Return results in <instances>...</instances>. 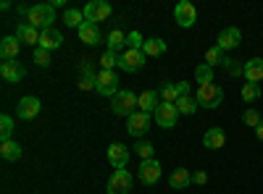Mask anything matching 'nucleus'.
<instances>
[{
    "mask_svg": "<svg viewBox=\"0 0 263 194\" xmlns=\"http://www.w3.org/2000/svg\"><path fill=\"white\" fill-rule=\"evenodd\" d=\"M53 21H55V8L50 3H37L32 6L29 16H27V24H32L34 29H50L53 27Z\"/></svg>",
    "mask_w": 263,
    "mask_h": 194,
    "instance_id": "nucleus-1",
    "label": "nucleus"
},
{
    "mask_svg": "<svg viewBox=\"0 0 263 194\" xmlns=\"http://www.w3.org/2000/svg\"><path fill=\"white\" fill-rule=\"evenodd\" d=\"M111 111H114L116 116L129 118L135 111H140V107H137V95L132 92V90H119V92L111 97Z\"/></svg>",
    "mask_w": 263,
    "mask_h": 194,
    "instance_id": "nucleus-2",
    "label": "nucleus"
},
{
    "mask_svg": "<svg viewBox=\"0 0 263 194\" xmlns=\"http://www.w3.org/2000/svg\"><path fill=\"white\" fill-rule=\"evenodd\" d=\"M195 100H197V105H200V107L213 111V107H218V105L224 102V90L218 87V84H205V87H197Z\"/></svg>",
    "mask_w": 263,
    "mask_h": 194,
    "instance_id": "nucleus-3",
    "label": "nucleus"
},
{
    "mask_svg": "<svg viewBox=\"0 0 263 194\" xmlns=\"http://www.w3.org/2000/svg\"><path fill=\"white\" fill-rule=\"evenodd\" d=\"M95 92L103 95V97H114L119 92V74L100 69L98 76H95Z\"/></svg>",
    "mask_w": 263,
    "mask_h": 194,
    "instance_id": "nucleus-4",
    "label": "nucleus"
},
{
    "mask_svg": "<svg viewBox=\"0 0 263 194\" xmlns=\"http://www.w3.org/2000/svg\"><path fill=\"white\" fill-rule=\"evenodd\" d=\"M145 66V53L142 50H132L126 48L124 53H119V69L126 74H137Z\"/></svg>",
    "mask_w": 263,
    "mask_h": 194,
    "instance_id": "nucleus-5",
    "label": "nucleus"
},
{
    "mask_svg": "<svg viewBox=\"0 0 263 194\" xmlns=\"http://www.w3.org/2000/svg\"><path fill=\"white\" fill-rule=\"evenodd\" d=\"M132 184H135V179H132V174L126 168L114 170V176L108 179V194H129Z\"/></svg>",
    "mask_w": 263,
    "mask_h": 194,
    "instance_id": "nucleus-6",
    "label": "nucleus"
},
{
    "mask_svg": "<svg viewBox=\"0 0 263 194\" xmlns=\"http://www.w3.org/2000/svg\"><path fill=\"white\" fill-rule=\"evenodd\" d=\"M84 18L87 21H92V24H100V21H105L108 16H111V3H105V0H90L84 8Z\"/></svg>",
    "mask_w": 263,
    "mask_h": 194,
    "instance_id": "nucleus-7",
    "label": "nucleus"
},
{
    "mask_svg": "<svg viewBox=\"0 0 263 194\" xmlns=\"http://www.w3.org/2000/svg\"><path fill=\"white\" fill-rule=\"evenodd\" d=\"M153 118H156V123L163 126V128H174L177 126V118H179V111L174 102H161L156 107V113H153Z\"/></svg>",
    "mask_w": 263,
    "mask_h": 194,
    "instance_id": "nucleus-8",
    "label": "nucleus"
},
{
    "mask_svg": "<svg viewBox=\"0 0 263 194\" xmlns=\"http://www.w3.org/2000/svg\"><path fill=\"white\" fill-rule=\"evenodd\" d=\"M137 179L145 186H156L158 179H161V163L156 158H153V160H142L140 163V170H137Z\"/></svg>",
    "mask_w": 263,
    "mask_h": 194,
    "instance_id": "nucleus-9",
    "label": "nucleus"
},
{
    "mask_svg": "<svg viewBox=\"0 0 263 194\" xmlns=\"http://www.w3.org/2000/svg\"><path fill=\"white\" fill-rule=\"evenodd\" d=\"M174 18H177L179 27L192 29L195 21H197V8L190 3V0H182V3H177V8H174Z\"/></svg>",
    "mask_w": 263,
    "mask_h": 194,
    "instance_id": "nucleus-10",
    "label": "nucleus"
},
{
    "mask_svg": "<svg viewBox=\"0 0 263 194\" xmlns=\"http://www.w3.org/2000/svg\"><path fill=\"white\" fill-rule=\"evenodd\" d=\"M239 42H242V32H239L237 27H227V29L218 32V37H216V48H221V50L227 53V50H237V48H239Z\"/></svg>",
    "mask_w": 263,
    "mask_h": 194,
    "instance_id": "nucleus-11",
    "label": "nucleus"
},
{
    "mask_svg": "<svg viewBox=\"0 0 263 194\" xmlns=\"http://www.w3.org/2000/svg\"><path fill=\"white\" fill-rule=\"evenodd\" d=\"M150 128V113H142V111H135L129 118H126V132L132 134V137H137V139H142V134Z\"/></svg>",
    "mask_w": 263,
    "mask_h": 194,
    "instance_id": "nucleus-12",
    "label": "nucleus"
},
{
    "mask_svg": "<svg viewBox=\"0 0 263 194\" xmlns=\"http://www.w3.org/2000/svg\"><path fill=\"white\" fill-rule=\"evenodd\" d=\"M40 111H42V102H40L37 97H21L18 105H16V118L32 121V118L40 116Z\"/></svg>",
    "mask_w": 263,
    "mask_h": 194,
    "instance_id": "nucleus-13",
    "label": "nucleus"
},
{
    "mask_svg": "<svg viewBox=\"0 0 263 194\" xmlns=\"http://www.w3.org/2000/svg\"><path fill=\"white\" fill-rule=\"evenodd\" d=\"M0 76H3V81H21L27 76V69H24V63H18V60H3L0 63Z\"/></svg>",
    "mask_w": 263,
    "mask_h": 194,
    "instance_id": "nucleus-14",
    "label": "nucleus"
},
{
    "mask_svg": "<svg viewBox=\"0 0 263 194\" xmlns=\"http://www.w3.org/2000/svg\"><path fill=\"white\" fill-rule=\"evenodd\" d=\"M18 53H21L18 37L6 34L3 39H0V58H3V60H18Z\"/></svg>",
    "mask_w": 263,
    "mask_h": 194,
    "instance_id": "nucleus-15",
    "label": "nucleus"
},
{
    "mask_svg": "<svg viewBox=\"0 0 263 194\" xmlns=\"http://www.w3.org/2000/svg\"><path fill=\"white\" fill-rule=\"evenodd\" d=\"M108 163H111L116 170L126 168V163H129V149H126L121 142H114L111 147H108Z\"/></svg>",
    "mask_w": 263,
    "mask_h": 194,
    "instance_id": "nucleus-16",
    "label": "nucleus"
},
{
    "mask_svg": "<svg viewBox=\"0 0 263 194\" xmlns=\"http://www.w3.org/2000/svg\"><path fill=\"white\" fill-rule=\"evenodd\" d=\"M242 76H245L248 84H258V81H263V58H250V60H245Z\"/></svg>",
    "mask_w": 263,
    "mask_h": 194,
    "instance_id": "nucleus-17",
    "label": "nucleus"
},
{
    "mask_svg": "<svg viewBox=\"0 0 263 194\" xmlns=\"http://www.w3.org/2000/svg\"><path fill=\"white\" fill-rule=\"evenodd\" d=\"M224 144H227V134H224L221 126H211L203 134V147L205 149H221Z\"/></svg>",
    "mask_w": 263,
    "mask_h": 194,
    "instance_id": "nucleus-18",
    "label": "nucleus"
},
{
    "mask_svg": "<svg viewBox=\"0 0 263 194\" xmlns=\"http://www.w3.org/2000/svg\"><path fill=\"white\" fill-rule=\"evenodd\" d=\"M63 45V34L55 29V27H50V29H42L40 32V45L37 48H45V50H58Z\"/></svg>",
    "mask_w": 263,
    "mask_h": 194,
    "instance_id": "nucleus-19",
    "label": "nucleus"
},
{
    "mask_svg": "<svg viewBox=\"0 0 263 194\" xmlns=\"http://www.w3.org/2000/svg\"><path fill=\"white\" fill-rule=\"evenodd\" d=\"M158 105H161L158 90H145L142 95H137V107H140L142 113H156Z\"/></svg>",
    "mask_w": 263,
    "mask_h": 194,
    "instance_id": "nucleus-20",
    "label": "nucleus"
},
{
    "mask_svg": "<svg viewBox=\"0 0 263 194\" xmlns=\"http://www.w3.org/2000/svg\"><path fill=\"white\" fill-rule=\"evenodd\" d=\"M79 39L84 42V45H100V27L98 24H92V21H84V24L79 27Z\"/></svg>",
    "mask_w": 263,
    "mask_h": 194,
    "instance_id": "nucleus-21",
    "label": "nucleus"
},
{
    "mask_svg": "<svg viewBox=\"0 0 263 194\" xmlns=\"http://www.w3.org/2000/svg\"><path fill=\"white\" fill-rule=\"evenodd\" d=\"M16 37H18V42L21 45H40V34H37V29L32 27V24H27V21H21V24L16 27Z\"/></svg>",
    "mask_w": 263,
    "mask_h": 194,
    "instance_id": "nucleus-22",
    "label": "nucleus"
},
{
    "mask_svg": "<svg viewBox=\"0 0 263 194\" xmlns=\"http://www.w3.org/2000/svg\"><path fill=\"white\" fill-rule=\"evenodd\" d=\"M192 184V174L187 168H174L171 176H168V186L171 189H187Z\"/></svg>",
    "mask_w": 263,
    "mask_h": 194,
    "instance_id": "nucleus-23",
    "label": "nucleus"
},
{
    "mask_svg": "<svg viewBox=\"0 0 263 194\" xmlns=\"http://www.w3.org/2000/svg\"><path fill=\"white\" fill-rule=\"evenodd\" d=\"M166 48H168V45H166L161 37H150V39H145L142 53H145V58H158V55L166 53Z\"/></svg>",
    "mask_w": 263,
    "mask_h": 194,
    "instance_id": "nucleus-24",
    "label": "nucleus"
},
{
    "mask_svg": "<svg viewBox=\"0 0 263 194\" xmlns=\"http://www.w3.org/2000/svg\"><path fill=\"white\" fill-rule=\"evenodd\" d=\"M21 153H24V149H21V144L18 142H0V158L3 160H8V163H16L18 158H21Z\"/></svg>",
    "mask_w": 263,
    "mask_h": 194,
    "instance_id": "nucleus-25",
    "label": "nucleus"
},
{
    "mask_svg": "<svg viewBox=\"0 0 263 194\" xmlns=\"http://www.w3.org/2000/svg\"><path fill=\"white\" fill-rule=\"evenodd\" d=\"M105 45H108V50H111V53H124L126 50V34L121 32V29H114L111 34H108L105 37Z\"/></svg>",
    "mask_w": 263,
    "mask_h": 194,
    "instance_id": "nucleus-26",
    "label": "nucleus"
},
{
    "mask_svg": "<svg viewBox=\"0 0 263 194\" xmlns=\"http://www.w3.org/2000/svg\"><path fill=\"white\" fill-rule=\"evenodd\" d=\"M84 21H87V18H84V11H79V8H66V11H63V24H66V27L79 29Z\"/></svg>",
    "mask_w": 263,
    "mask_h": 194,
    "instance_id": "nucleus-27",
    "label": "nucleus"
},
{
    "mask_svg": "<svg viewBox=\"0 0 263 194\" xmlns=\"http://www.w3.org/2000/svg\"><path fill=\"white\" fill-rule=\"evenodd\" d=\"M174 105H177L179 116H192V113H197V107H200V105H197V100H195V97H190V95L179 97V100L174 102Z\"/></svg>",
    "mask_w": 263,
    "mask_h": 194,
    "instance_id": "nucleus-28",
    "label": "nucleus"
},
{
    "mask_svg": "<svg viewBox=\"0 0 263 194\" xmlns=\"http://www.w3.org/2000/svg\"><path fill=\"white\" fill-rule=\"evenodd\" d=\"M224 60H227V55H224L221 48L213 45V48L205 50V66H211V69H213V66H224Z\"/></svg>",
    "mask_w": 263,
    "mask_h": 194,
    "instance_id": "nucleus-29",
    "label": "nucleus"
},
{
    "mask_svg": "<svg viewBox=\"0 0 263 194\" xmlns=\"http://www.w3.org/2000/svg\"><path fill=\"white\" fill-rule=\"evenodd\" d=\"M158 95H161V102H177V100H179L177 84H171V81H163V84H161Z\"/></svg>",
    "mask_w": 263,
    "mask_h": 194,
    "instance_id": "nucleus-30",
    "label": "nucleus"
},
{
    "mask_svg": "<svg viewBox=\"0 0 263 194\" xmlns=\"http://www.w3.org/2000/svg\"><path fill=\"white\" fill-rule=\"evenodd\" d=\"M195 79H197V84H200V87H205V84H213V69L205 66V63H200V66L195 69Z\"/></svg>",
    "mask_w": 263,
    "mask_h": 194,
    "instance_id": "nucleus-31",
    "label": "nucleus"
},
{
    "mask_svg": "<svg viewBox=\"0 0 263 194\" xmlns=\"http://www.w3.org/2000/svg\"><path fill=\"white\" fill-rule=\"evenodd\" d=\"M11 134H13V118L0 116V142H11Z\"/></svg>",
    "mask_w": 263,
    "mask_h": 194,
    "instance_id": "nucleus-32",
    "label": "nucleus"
},
{
    "mask_svg": "<svg viewBox=\"0 0 263 194\" xmlns=\"http://www.w3.org/2000/svg\"><path fill=\"white\" fill-rule=\"evenodd\" d=\"M242 100L245 102H255V100H260V84H242Z\"/></svg>",
    "mask_w": 263,
    "mask_h": 194,
    "instance_id": "nucleus-33",
    "label": "nucleus"
},
{
    "mask_svg": "<svg viewBox=\"0 0 263 194\" xmlns=\"http://www.w3.org/2000/svg\"><path fill=\"white\" fill-rule=\"evenodd\" d=\"M135 153L140 155V160H153V153H156V147H153L150 142H145V139H140V142L135 144Z\"/></svg>",
    "mask_w": 263,
    "mask_h": 194,
    "instance_id": "nucleus-34",
    "label": "nucleus"
},
{
    "mask_svg": "<svg viewBox=\"0 0 263 194\" xmlns=\"http://www.w3.org/2000/svg\"><path fill=\"white\" fill-rule=\"evenodd\" d=\"M116 66H119V53L105 50V53H103V58H100V69H105V71H114Z\"/></svg>",
    "mask_w": 263,
    "mask_h": 194,
    "instance_id": "nucleus-35",
    "label": "nucleus"
},
{
    "mask_svg": "<svg viewBox=\"0 0 263 194\" xmlns=\"http://www.w3.org/2000/svg\"><path fill=\"white\" fill-rule=\"evenodd\" d=\"M260 121H263V118H260V113H258V111H253V107H248V111L242 113V123H245V126H250V128H258V126H260Z\"/></svg>",
    "mask_w": 263,
    "mask_h": 194,
    "instance_id": "nucleus-36",
    "label": "nucleus"
},
{
    "mask_svg": "<svg viewBox=\"0 0 263 194\" xmlns=\"http://www.w3.org/2000/svg\"><path fill=\"white\" fill-rule=\"evenodd\" d=\"M34 63L40 69H48L50 66V50H45V48H34Z\"/></svg>",
    "mask_w": 263,
    "mask_h": 194,
    "instance_id": "nucleus-37",
    "label": "nucleus"
},
{
    "mask_svg": "<svg viewBox=\"0 0 263 194\" xmlns=\"http://www.w3.org/2000/svg\"><path fill=\"white\" fill-rule=\"evenodd\" d=\"M142 45H145V39H142L140 32H129V34H126V48H132V50H142Z\"/></svg>",
    "mask_w": 263,
    "mask_h": 194,
    "instance_id": "nucleus-38",
    "label": "nucleus"
},
{
    "mask_svg": "<svg viewBox=\"0 0 263 194\" xmlns=\"http://www.w3.org/2000/svg\"><path fill=\"white\" fill-rule=\"evenodd\" d=\"M242 66L245 63H239V60H232V58H227L224 60V69L232 74V76H242Z\"/></svg>",
    "mask_w": 263,
    "mask_h": 194,
    "instance_id": "nucleus-39",
    "label": "nucleus"
},
{
    "mask_svg": "<svg viewBox=\"0 0 263 194\" xmlns=\"http://www.w3.org/2000/svg\"><path fill=\"white\" fill-rule=\"evenodd\" d=\"M79 74H82V76H98V71H95V66H92V60L82 58V60H79Z\"/></svg>",
    "mask_w": 263,
    "mask_h": 194,
    "instance_id": "nucleus-40",
    "label": "nucleus"
},
{
    "mask_svg": "<svg viewBox=\"0 0 263 194\" xmlns=\"http://www.w3.org/2000/svg\"><path fill=\"white\" fill-rule=\"evenodd\" d=\"M79 90H82V92L95 90V76H79Z\"/></svg>",
    "mask_w": 263,
    "mask_h": 194,
    "instance_id": "nucleus-41",
    "label": "nucleus"
},
{
    "mask_svg": "<svg viewBox=\"0 0 263 194\" xmlns=\"http://www.w3.org/2000/svg\"><path fill=\"white\" fill-rule=\"evenodd\" d=\"M205 181H208L205 170H197V174H192V184H205Z\"/></svg>",
    "mask_w": 263,
    "mask_h": 194,
    "instance_id": "nucleus-42",
    "label": "nucleus"
},
{
    "mask_svg": "<svg viewBox=\"0 0 263 194\" xmlns=\"http://www.w3.org/2000/svg\"><path fill=\"white\" fill-rule=\"evenodd\" d=\"M177 92H179V97L190 95V84H187V81H179V84H177Z\"/></svg>",
    "mask_w": 263,
    "mask_h": 194,
    "instance_id": "nucleus-43",
    "label": "nucleus"
},
{
    "mask_svg": "<svg viewBox=\"0 0 263 194\" xmlns=\"http://www.w3.org/2000/svg\"><path fill=\"white\" fill-rule=\"evenodd\" d=\"M255 137H258V139H260V142H263V121H260V126H258V128H255Z\"/></svg>",
    "mask_w": 263,
    "mask_h": 194,
    "instance_id": "nucleus-44",
    "label": "nucleus"
},
{
    "mask_svg": "<svg viewBox=\"0 0 263 194\" xmlns=\"http://www.w3.org/2000/svg\"><path fill=\"white\" fill-rule=\"evenodd\" d=\"M50 6H53V8H63V6H66V0H53Z\"/></svg>",
    "mask_w": 263,
    "mask_h": 194,
    "instance_id": "nucleus-45",
    "label": "nucleus"
}]
</instances>
